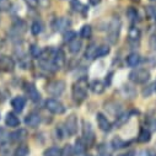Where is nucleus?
<instances>
[{
    "mask_svg": "<svg viewBox=\"0 0 156 156\" xmlns=\"http://www.w3.org/2000/svg\"><path fill=\"white\" fill-rule=\"evenodd\" d=\"M129 80L134 84H145L150 80V71L144 68H138L130 71Z\"/></svg>",
    "mask_w": 156,
    "mask_h": 156,
    "instance_id": "f257e3e1",
    "label": "nucleus"
},
{
    "mask_svg": "<svg viewBox=\"0 0 156 156\" xmlns=\"http://www.w3.org/2000/svg\"><path fill=\"white\" fill-rule=\"evenodd\" d=\"M47 92L52 96H60L64 90H65V83L63 80H54L48 83L47 87H46Z\"/></svg>",
    "mask_w": 156,
    "mask_h": 156,
    "instance_id": "f03ea898",
    "label": "nucleus"
},
{
    "mask_svg": "<svg viewBox=\"0 0 156 156\" xmlns=\"http://www.w3.org/2000/svg\"><path fill=\"white\" fill-rule=\"evenodd\" d=\"M71 94H73V98L75 102L77 103H81L83 101L86 100L87 97V92H86V89L84 85H81V83H77L73 86V90H71Z\"/></svg>",
    "mask_w": 156,
    "mask_h": 156,
    "instance_id": "7ed1b4c3",
    "label": "nucleus"
},
{
    "mask_svg": "<svg viewBox=\"0 0 156 156\" xmlns=\"http://www.w3.org/2000/svg\"><path fill=\"white\" fill-rule=\"evenodd\" d=\"M46 108L49 112H52L53 114H63L65 112L64 105L55 98H48L46 101Z\"/></svg>",
    "mask_w": 156,
    "mask_h": 156,
    "instance_id": "20e7f679",
    "label": "nucleus"
},
{
    "mask_svg": "<svg viewBox=\"0 0 156 156\" xmlns=\"http://www.w3.org/2000/svg\"><path fill=\"white\" fill-rule=\"evenodd\" d=\"M83 136H84L83 139L87 145H91L95 141V133H94L92 126L86 121H84L83 123Z\"/></svg>",
    "mask_w": 156,
    "mask_h": 156,
    "instance_id": "39448f33",
    "label": "nucleus"
},
{
    "mask_svg": "<svg viewBox=\"0 0 156 156\" xmlns=\"http://www.w3.org/2000/svg\"><path fill=\"white\" fill-rule=\"evenodd\" d=\"M119 30H121V23L119 21H113L109 26V30H108V40L112 44L117 43L118 41V37H119Z\"/></svg>",
    "mask_w": 156,
    "mask_h": 156,
    "instance_id": "423d86ee",
    "label": "nucleus"
},
{
    "mask_svg": "<svg viewBox=\"0 0 156 156\" xmlns=\"http://www.w3.org/2000/svg\"><path fill=\"white\" fill-rule=\"evenodd\" d=\"M65 130L69 135H75L77 132V118L75 114H70L65 119Z\"/></svg>",
    "mask_w": 156,
    "mask_h": 156,
    "instance_id": "0eeeda50",
    "label": "nucleus"
},
{
    "mask_svg": "<svg viewBox=\"0 0 156 156\" xmlns=\"http://www.w3.org/2000/svg\"><path fill=\"white\" fill-rule=\"evenodd\" d=\"M15 69V62L11 57L9 55H2L0 57V70L11 73Z\"/></svg>",
    "mask_w": 156,
    "mask_h": 156,
    "instance_id": "6e6552de",
    "label": "nucleus"
},
{
    "mask_svg": "<svg viewBox=\"0 0 156 156\" xmlns=\"http://www.w3.org/2000/svg\"><path fill=\"white\" fill-rule=\"evenodd\" d=\"M96 121H97V124H98V128L102 130V132H109L112 129V124L111 122L107 119V117L102 113H97L96 114Z\"/></svg>",
    "mask_w": 156,
    "mask_h": 156,
    "instance_id": "1a4fd4ad",
    "label": "nucleus"
},
{
    "mask_svg": "<svg viewBox=\"0 0 156 156\" xmlns=\"http://www.w3.org/2000/svg\"><path fill=\"white\" fill-rule=\"evenodd\" d=\"M40 123H41V115L36 112H31L25 118V124L30 128H36Z\"/></svg>",
    "mask_w": 156,
    "mask_h": 156,
    "instance_id": "9d476101",
    "label": "nucleus"
},
{
    "mask_svg": "<svg viewBox=\"0 0 156 156\" xmlns=\"http://www.w3.org/2000/svg\"><path fill=\"white\" fill-rule=\"evenodd\" d=\"M27 136H28V133L26 129H17L10 134V139L12 143H22L27 139Z\"/></svg>",
    "mask_w": 156,
    "mask_h": 156,
    "instance_id": "9b49d317",
    "label": "nucleus"
},
{
    "mask_svg": "<svg viewBox=\"0 0 156 156\" xmlns=\"http://www.w3.org/2000/svg\"><path fill=\"white\" fill-rule=\"evenodd\" d=\"M65 54L63 52V49H58L55 51L54 53V57H53V64L55 66V69H60L65 65Z\"/></svg>",
    "mask_w": 156,
    "mask_h": 156,
    "instance_id": "f8f14e48",
    "label": "nucleus"
},
{
    "mask_svg": "<svg viewBox=\"0 0 156 156\" xmlns=\"http://www.w3.org/2000/svg\"><path fill=\"white\" fill-rule=\"evenodd\" d=\"M5 124L10 128H16L20 126V119H19V117L12 113V112H9L5 117Z\"/></svg>",
    "mask_w": 156,
    "mask_h": 156,
    "instance_id": "ddd939ff",
    "label": "nucleus"
},
{
    "mask_svg": "<svg viewBox=\"0 0 156 156\" xmlns=\"http://www.w3.org/2000/svg\"><path fill=\"white\" fill-rule=\"evenodd\" d=\"M81 47H83V42H81L80 38H74L73 41H70L68 43V48H69V52L71 54H77L80 52Z\"/></svg>",
    "mask_w": 156,
    "mask_h": 156,
    "instance_id": "4468645a",
    "label": "nucleus"
},
{
    "mask_svg": "<svg viewBox=\"0 0 156 156\" xmlns=\"http://www.w3.org/2000/svg\"><path fill=\"white\" fill-rule=\"evenodd\" d=\"M25 105H26V100H25V97H22V96H16V97H14L12 101H11L12 108H14L16 112H19V113L23 111Z\"/></svg>",
    "mask_w": 156,
    "mask_h": 156,
    "instance_id": "2eb2a0df",
    "label": "nucleus"
},
{
    "mask_svg": "<svg viewBox=\"0 0 156 156\" xmlns=\"http://www.w3.org/2000/svg\"><path fill=\"white\" fill-rule=\"evenodd\" d=\"M86 146H87V144L85 143L84 139H81V138H80V139H76V141H75V146H74L75 155H77V156L84 155L85 151H86Z\"/></svg>",
    "mask_w": 156,
    "mask_h": 156,
    "instance_id": "dca6fc26",
    "label": "nucleus"
},
{
    "mask_svg": "<svg viewBox=\"0 0 156 156\" xmlns=\"http://www.w3.org/2000/svg\"><path fill=\"white\" fill-rule=\"evenodd\" d=\"M128 40H129L130 43H134V44L139 43V41H140V31H139L138 27H134V26H133V27L129 30Z\"/></svg>",
    "mask_w": 156,
    "mask_h": 156,
    "instance_id": "f3484780",
    "label": "nucleus"
},
{
    "mask_svg": "<svg viewBox=\"0 0 156 156\" xmlns=\"http://www.w3.org/2000/svg\"><path fill=\"white\" fill-rule=\"evenodd\" d=\"M140 60H141V58H140V55H139L138 53H130V54L127 57V59H126L127 65L130 66V68H135L136 65H139Z\"/></svg>",
    "mask_w": 156,
    "mask_h": 156,
    "instance_id": "a211bd4d",
    "label": "nucleus"
},
{
    "mask_svg": "<svg viewBox=\"0 0 156 156\" xmlns=\"http://www.w3.org/2000/svg\"><path fill=\"white\" fill-rule=\"evenodd\" d=\"M151 139V132L147 128H141L138 135V141L139 143H149Z\"/></svg>",
    "mask_w": 156,
    "mask_h": 156,
    "instance_id": "6ab92c4d",
    "label": "nucleus"
},
{
    "mask_svg": "<svg viewBox=\"0 0 156 156\" xmlns=\"http://www.w3.org/2000/svg\"><path fill=\"white\" fill-rule=\"evenodd\" d=\"M105 89H106L105 84L102 81H100V80H95V81L91 83V90L96 95H101L105 91Z\"/></svg>",
    "mask_w": 156,
    "mask_h": 156,
    "instance_id": "aec40b11",
    "label": "nucleus"
},
{
    "mask_svg": "<svg viewBox=\"0 0 156 156\" xmlns=\"http://www.w3.org/2000/svg\"><path fill=\"white\" fill-rule=\"evenodd\" d=\"M27 95H28V97L33 101V102H37L38 100H40V92H38L37 90H36V87L33 86V85H28L27 86Z\"/></svg>",
    "mask_w": 156,
    "mask_h": 156,
    "instance_id": "412c9836",
    "label": "nucleus"
},
{
    "mask_svg": "<svg viewBox=\"0 0 156 156\" xmlns=\"http://www.w3.org/2000/svg\"><path fill=\"white\" fill-rule=\"evenodd\" d=\"M9 140H10V134L5 129L0 128V147L8 146L9 145Z\"/></svg>",
    "mask_w": 156,
    "mask_h": 156,
    "instance_id": "4be33fe9",
    "label": "nucleus"
},
{
    "mask_svg": "<svg viewBox=\"0 0 156 156\" xmlns=\"http://www.w3.org/2000/svg\"><path fill=\"white\" fill-rule=\"evenodd\" d=\"M96 52H97V46H96L95 43L90 44V46L87 47L86 52H85V57H86V59H90V60L95 59V58H96Z\"/></svg>",
    "mask_w": 156,
    "mask_h": 156,
    "instance_id": "5701e85b",
    "label": "nucleus"
},
{
    "mask_svg": "<svg viewBox=\"0 0 156 156\" xmlns=\"http://www.w3.org/2000/svg\"><path fill=\"white\" fill-rule=\"evenodd\" d=\"M129 117H130V113H123V114L118 115V117H117V119H115V123H114V126H115L117 128L122 127L123 124H126V123L128 122Z\"/></svg>",
    "mask_w": 156,
    "mask_h": 156,
    "instance_id": "b1692460",
    "label": "nucleus"
},
{
    "mask_svg": "<svg viewBox=\"0 0 156 156\" xmlns=\"http://www.w3.org/2000/svg\"><path fill=\"white\" fill-rule=\"evenodd\" d=\"M126 15H127V17L129 19L130 22H135V21L138 20V17H139L138 10L134 9V8H128L127 11H126Z\"/></svg>",
    "mask_w": 156,
    "mask_h": 156,
    "instance_id": "393cba45",
    "label": "nucleus"
},
{
    "mask_svg": "<svg viewBox=\"0 0 156 156\" xmlns=\"http://www.w3.org/2000/svg\"><path fill=\"white\" fill-rule=\"evenodd\" d=\"M28 152H30L28 146L26 144H22V145H20V146L16 147V150L14 152V156H27Z\"/></svg>",
    "mask_w": 156,
    "mask_h": 156,
    "instance_id": "a878e982",
    "label": "nucleus"
},
{
    "mask_svg": "<svg viewBox=\"0 0 156 156\" xmlns=\"http://www.w3.org/2000/svg\"><path fill=\"white\" fill-rule=\"evenodd\" d=\"M92 34V28L90 25H84L81 27V31H80V36L81 38H90Z\"/></svg>",
    "mask_w": 156,
    "mask_h": 156,
    "instance_id": "bb28decb",
    "label": "nucleus"
},
{
    "mask_svg": "<svg viewBox=\"0 0 156 156\" xmlns=\"http://www.w3.org/2000/svg\"><path fill=\"white\" fill-rule=\"evenodd\" d=\"M109 53V47L106 46V44H102V46H98L97 47V52H96V58H101V57H105Z\"/></svg>",
    "mask_w": 156,
    "mask_h": 156,
    "instance_id": "cd10ccee",
    "label": "nucleus"
},
{
    "mask_svg": "<svg viewBox=\"0 0 156 156\" xmlns=\"http://www.w3.org/2000/svg\"><path fill=\"white\" fill-rule=\"evenodd\" d=\"M31 32L33 36H38L42 32V23L40 21H33V23L31 26Z\"/></svg>",
    "mask_w": 156,
    "mask_h": 156,
    "instance_id": "c85d7f7f",
    "label": "nucleus"
},
{
    "mask_svg": "<svg viewBox=\"0 0 156 156\" xmlns=\"http://www.w3.org/2000/svg\"><path fill=\"white\" fill-rule=\"evenodd\" d=\"M44 156H62V150L53 146L44 151Z\"/></svg>",
    "mask_w": 156,
    "mask_h": 156,
    "instance_id": "c756f323",
    "label": "nucleus"
},
{
    "mask_svg": "<svg viewBox=\"0 0 156 156\" xmlns=\"http://www.w3.org/2000/svg\"><path fill=\"white\" fill-rule=\"evenodd\" d=\"M75 151H74V146L71 145H65L62 149V156H74Z\"/></svg>",
    "mask_w": 156,
    "mask_h": 156,
    "instance_id": "7c9ffc66",
    "label": "nucleus"
},
{
    "mask_svg": "<svg viewBox=\"0 0 156 156\" xmlns=\"http://www.w3.org/2000/svg\"><path fill=\"white\" fill-rule=\"evenodd\" d=\"M126 145H127V143L123 141V140L119 139V138H114V139L112 140V146H113V149H121V147H124Z\"/></svg>",
    "mask_w": 156,
    "mask_h": 156,
    "instance_id": "2f4dec72",
    "label": "nucleus"
},
{
    "mask_svg": "<svg viewBox=\"0 0 156 156\" xmlns=\"http://www.w3.org/2000/svg\"><path fill=\"white\" fill-rule=\"evenodd\" d=\"M11 8L10 0H0V11H8Z\"/></svg>",
    "mask_w": 156,
    "mask_h": 156,
    "instance_id": "473e14b6",
    "label": "nucleus"
},
{
    "mask_svg": "<svg viewBox=\"0 0 156 156\" xmlns=\"http://www.w3.org/2000/svg\"><path fill=\"white\" fill-rule=\"evenodd\" d=\"M74 38H76V33L74 32V31H68V32H65V34H64V40H65V42H70V41H73Z\"/></svg>",
    "mask_w": 156,
    "mask_h": 156,
    "instance_id": "72a5a7b5",
    "label": "nucleus"
},
{
    "mask_svg": "<svg viewBox=\"0 0 156 156\" xmlns=\"http://www.w3.org/2000/svg\"><path fill=\"white\" fill-rule=\"evenodd\" d=\"M25 3L28 8L31 9H37L38 8V4H40V0H25Z\"/></svg>",
    "mask_w": 156,
    "mask_h": 156,
    "instance_id": "f704fd0d",
    "label": "nucleus"
},
{
    "mask_svg": "<svg viewBox=\"0 0 156 156\" xmlns=\"http://www.w3.org/2000/svg\"><path fill=\"white\" fill-rule=\"evenodd\" d=\"M41 52H42V49H40V47H36V46H33V47L31 48V53H32V55H33L34 58H40Z\"/></svg>",
    "mask_w": 156,
    "mask_h": 156,
    "instance_id": "c9c22d12",
    "label": "nucleus"
},
{
    "mask_svg": "<svg viewBox=\"0 0 156 156\" xmlns=\"http://www.w3.org/2000/svg\"><path fill=\"white\" fill-rule=\"evenodd\" d=\"M147 126H149V130L150 132H156V118H151L149 122H147Z\"/></svg>",
    "mask_w": 156,
    "mask_h": 156,
    "instance_id": "e433bc0d",
    "label": "nucleus"
},
{
    "mask_svg": "<svg viewBox=\"0 0 156 156\" xmlns=\"http://www.w3.org/2000/svg\"><path fill=\"white\" fill-rule=\"evenodd\" d=\"M149 46L152 51H156V34H152L149 40Z\"/></svg>",
    "mask_w": 156,
    "mask_h": 156,
    "instance_id": "4c0bfd02",
    "label": "nucleus"
},
{
    "mask_svg": "<svg viewBox=\"0 0 156 156\" xmlns=\"http://www.w3.org/2000/svg\"><path fill=\"white\" fill-rule=\"evenodd\" d=\"M152 90H154V86H152V85L147 86L146 89L143 90V96H144V97H149V96L152 94Z\"/></svg>",
    "mask_w": 156,
    "mask_h": 156,
    "instance_id": "58836bf2",
    "label": "nucleus"
},
{
    "mask_svg": "<svg viewBox=\"0 0 156 156\" xmlns=\"http://www.w3.org/2000/svg\"><path fill=\"white\" fill-rule=\"evenodd\" d=\"M134 155H135V152H134V151H128V152L121 154V155H118V156H134Z\"/></svg>",
    "mask_w": 156,
    "mask_h": 156,
    "instance_id": "ea45409f",
    "label": "nucleus"
},
{
    "mask_svg": "<svg viewBox=\"0 0 156 156\" xmlns=\"http://www.w3.org/2000/svg\"><path fill=\"white\" fill-rule=\"evenodd\" d=\"M89 2H90L92 5H97V4L101 3V0H89Z\"/></svg>",
    "mask_w": 156,
    "mask_h": 156,
    "instance_id": "a19ab883",
    "label": "nucleus"
},
{
    "mask_svg": "<svg viewBox=\"0 0 156 156\" xmlns=\"http://www.w3.org/2000/svg\"><path fill=\"white\" fill-rule=\"evenodd\" d=\"M150 2H156V0H150Z\"/></svg>",
    "mask_w": 156,
    "mask_h": 156,
    "instance_id": "79ce46f5",
    "label": "nucleus"
}]
</instances>
